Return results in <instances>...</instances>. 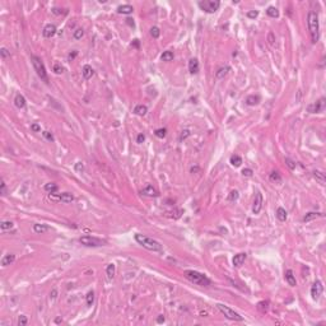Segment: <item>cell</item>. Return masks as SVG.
Instances as JSON below:
<instances>
[{
	"instance_id": "2",
	"label": "cell",
	"mask_w": 326,
	"mask_h": 326,
	"mask_svg": "<svg viewBox=\"0 0 326 326\" xmlns=\"http://www.w3.org/2000/svg\"><path fill=\"white\" fill-rule=\"evenodd\" d=\"M135 241L138 242L139 245H142L144 248H147V250H150V251H154V252H161L162 251V245L158 241H156V239H153V238H150L148 236L136 233L135 235Z\"/></svg>"
},
{
	"instance_id": "5",
	"label": "cell",
	"mask_w": 326,
	"mask_h": 326,
	"mask_svg": "<svg viewBox=\"0 0 326 326\" xmlns=\"http://www.w3.org/2000/svg\"><path fill=\"white\" fill-rule=\"evenodd\" d=\"M217 308L218 310L224 315L227 319L229 320H233V321H242L243 320V317L241 315H238L237 312H235L233 310H231V308L228 306H224V305H222V303H218L217 305Z\"/></svg>"
},
{
	"instance_id": "19",
	"label": "cell",
	"mask_w": 326,
	"mask_h": 326,
	"mask_svg": "<svg viewBox=\"0 0 326 326\" xmlns=\"http://www.w3.org/2000/svg\"><path fill=\"white\" fill-rule=\"evenodd\" d=\"M49 229H50V227L46 226V224H38V223L33 224V231H35V232H36L37 235H44V233L47 232Z\"/></svg>"
},
{
	"instance_id": "48",
	"label": "cell",
	"mask_w": 326,
	"mask_h": 326,
	"mask_svg": "<svg viewBox=\"0 0 326 326\" xmlns=\"http://www.w3.org/2000/svg\"><path fill=\"white\" fill-rule=\"evenodd\" d=\"M252 169L251 168H243L242 169V175L243 176H246V177H250V176H252Z\"/></svg>"
},
{
	"instance_id": "57",
	"label": "cell",
	"mask_w": 326,
	"mask_h": 326,
	"mask_svg": "<svg viewBox=\"0 0 326 326\" xmlns=\"http://www.w3.org/2000/svg\"><path fill=\"white\" fill-rule=\"evenodd\" d=\"M133 45H134L135 47H139V40H134V41H133V44H131V46H133Z\"/></svg>"
},
{
	"instance_id": "38",
	"label": "cell",
	"mask_w": 326,
	"mask_h": 326,
	"mask_svg": "<svg viewBox=\"0 0 326 326\" xmlns=\"http://www.w3.org/2000/svg\"><path fill=\"white\" fill-rule=\"evenodd\" d=\"M150 35H152L153 38H158L159 35H161L159 28H158V27H152V28H150Z\"/></svg>"
},
{
	"instance_id": "53",
	"label": "cell",
	"mask_w": 326,
	"mask_h": 326,
	"mask_svg": "<svg viewBox=\"0 0 326 326\" xmlns=\"http://www.w3.org/2000/svg\"><path fill=\"white\" fill-rule=\"evenodd\" d=\"M144 140H145V135H144V134H139L138 136H136V142H138L139 144L143 143Z\"/></svg>"
},
{
	"instance_id": "30",
	"label": "cell",
	"mask_w": 326,
	"mask_h": 326,
	"mask_svg": "<svg viewBox=\"0 0 326 326\" xmlns=\"http://www.w3.org/2000/svg\"><path fill=\"white\" fill-rule=\"evenodd\" d=\"M266 14L269 17H271V18H278V17H279V10L277 9L275 6H269L266 9Z\"/></svg>"
},
{
	"instance_id": "25",
	"label": "cell",
	"mask_w": 326,
	"mask_h": 326,
	"mask_svg": "<svg viewBox=\"0 0 326 326\" xmlns=\"http://www.w3.org/2000/svg\"><path fill=\"white\" fill-rule=\"evenodd\" d=\"M324 214L322 213H315V212H311V213H307L306 215L303 217V222H310L312 219H316V218H319V217H322Z\"/></svg>"
},
{
	"instance_id": "49",
	"label": "cell",
	"mask_w": 326,
	"mask_h": 326,
	"mask_svg": "<svg viewBox=\"0 0 326 326\" xmlns=\"http://www.w3.org/2000/svg\"><path fill=\"white\" fill-rule=\"evenodd\" d=\"M285 163H287V166L290 168V169H294L296 168V163L292 161V159H289V158H285Z\"/></svg>"
},
{
	"instance_id": "56",
	"label": "cell",
	"mask_w": 326,
	"mask_h": 326,
	"mask_svg": "<svg viewBox=\"0 0 326 326\" xmlns=\"http://www.w3.org/2000/svg\"><path fill=\"white\" fill-rule=\"evenodd\" d=\"M126 23H127L129 25H131V27H134V25H135V24H134V21H133L131 18H127V19H126Z\"/></svg>"
},
{
	"instance_id": "32",
	"label": "cell",
	"mask_w": 326,
	"mask_h": 326,
	"mask_svg": "<svg viewBox=\"0 0 326 326\" xmlns=\"http://www.w3.org/2000/svg\"><path fill=\"white\" fill-rule=\"evenodd\" d=\"M161 60L162 61H171V60H173V52L172 51H165L161 55Z\"/></svg>"
},
{
	"instance_id": "47",
	"label": "cell",
	"mask_w": 326,
	"mask_h": 326,
	"mask_svg": "<svg viewBox=\"0 0 326 326\" xmlns=\"http://www.w3.org/2000/svg\"><path fill=\"white\" fill-rule=\"evenodd\" d=\"M0 194H2L3 196L6 195V186H5V182L2 180V182H0Z\"/></svg>"
},
{
	"instance_id": "9",
	"label": "cell",
	"mask_w": 326,
	"mask_h": 326,
	"mask_svg": "<svg viewBox=\"0 0 326 326\" xmlns=\"http://www.w3.org/2000/svg\"><path fill=\"white\" fill-rule=\"evenodd\" d=\"M322 292H324V285H322V283L320 280H316L313 283V285L311 287V296L313 299H319L320 296L322 294Z\"/></svg>"
},
{
	"instance_id": "59",
	"label": "cell",
	"mask_w": 326,
	"mask_h": 326,
	"mask_svg": "<svg viewBox=\"0 0 326 326\" xmlns=\"http://www.w3.org/2000/svg\"><path fill=\"white\" fill-rule=\"evenodd\" d=\"M269 40H270L269 42H270V44L273 45V44H274V40H273V33H270V35H269Z\"/></svg>"
},
{
	"instance_id": "7",
	"label": "cell",
	"mask_w": 326,
	"mask_h": 326,
	"mask_svg": "<svg viewBox=\"0 0 326 326\" xmlns=\"http://www.w3.org/2000/svg\"><path fill=\"white\" fill-rule=\"evenodd\" d=\"M199 6L201 10L207 13H215L219 9L220 3L218 0H204V2H199Z\"/></svg>"
},
{
	"instance_id": "35",
	"label": "cell",
	"mask_w": 326,
	"mask_h": 326,
	"mask_svg": "<svg viewBox=\"0 0 326 326\" xmlns=\"http://www.w3.org/2000/svg\"><path fill=\"white\" fill-rule=\"evenodd\" d=\"M238 196H239L238 191L237 190H232L228 195V200L229 201H236V200H238Z\"/></svg>"
},
{
	"instance_id": "33",
	"label": "cell",
	"mask_w": 326,
	"mask_h": 326,
	"mask_svg": "<svg viewBox=\"0 0 326 326\" xmlns=\"http://www.w3.org/2000/svg\"><path fill=\"white\" fill-rule=\"evenodd\" d=\"M269 178H270V181H273V182H277V184L281 182V177H280L279 172H271Z\"/></svg>"
},
{
	"instance_id": "51",
	"label": "cell",
	"mask_w": 326,
	"mask_h": 326,
	"mask_svg": "<svg viewBox=\"0 0 326 326\" xmlns=\"http://www.w3.org/2000/svg\"><path fill=\"white\" fill-rule=\"evenodd\" d=\"M31 130L35 131V133H38V131H41V126L38 124H32L31 125Z\"/></svg>"
},
{
	"instance_id": "28",
	"label": "cell",
	"mask_w": 326,
	"mask_h": 326,
	"mask_svg": "<svg viewBox=\"0 0 326 326\" xmlns=\"http://www.w3.org/2000/svg\"><path fill=\"white\" fill-rule=\"evenodd\" d=\"M229 162H231V165H232V166H235V167H239V166L242 165V158L239 157V156H237V154H235V156L231 157Z\"/></svg>"
},
{
	"instance_id": "58",
	"label": "cell",
	"mask_w": 326,
	"mask_h": 326,
	"mask_svg": "<svg viewBox=\"0 0 326 326\" xmlns=\"http://www.w3.org/2000/svg\"><path fill=\"white\" fill-rule=\"evenodd\" d=\"M157 321H158V322H163V321H165V317H163V316H158Z\"/></svg>"
},
{
	"instance_id": "11",
	"label": "cell",
	"mask_w": 326,
	"mask_h": 326,
	"mask_svg": "<svg viewBox=\"0 0 326 326\" xmlns=\"http://www.w3.org/2000/svg\"><path fill=\"white\" fill-rule=\"evenodd\" d=\"M142 194L144 196H148V198H157V196L159 195V192L154 188L152 185H148V186H145L143 190H142Z\"/></svg>"
},
{
	"instance_id": "43",
	"label": "cell",
	"mask_w": 326,
	"mask_h": 326,
	"mask_svg": "<svg viewBox=\"0 0 326 326\" xmlns=\"http://www.w3.org/2000/svg\"><path fill=\"white\" fill-rule=\"evenodd\" d=\"M42 135H44V138H45L46 140H49V142H54V135L51 134L50 131H44V133H42Z\"/></svg>"
},
{
	"instance_id": "23",
	"label": "cell",
	"mask_w": 326,
	"mask_h": 326,
	"mask_svg": "<svg viewBox=\"0 0 326 326\" xmlns=\"http://www.w3.org/2000/svg\"><path fill=\"white\" fill-rule=\"evenodd\" d=\"M14 260H15V255L8 254V255H5L3 259H2V265H3V266H8V265H10Z\"/></svg>"
},
{
	"instance_id": "6",
	"label": "cell",
	"mask_w": 326,
	"mask_h": 326,
	"mask_svg": "<svg viewBox=\"0 0 326 326\" xmlns=\"http://www.w3.org/2000/svg\"><path fill=\"white\" fill-rule=\"evenodd\" d=\"M79 242L87 247H98V246H103L106 245V241L97 237H92V236H83L79 238Z\"/></svg>"
},
{
	"instance_id": "1",
	"label": "cell",
	"mask_w": 326,
	"mask_h": 326,
	"mask_svg": "<svg viewBox=\"0 0 326 326\" xmlns=\"http://www.w3.org/2000/svg\"><path fill=\"white\" fill-rule=\"evenodd\" d=\"M307 24H308V29L311 33V40L312 44H316L320 38V24H319V15L316 12L311 10L307 15Z\"/></svg>"
},
{
	"instance_id": "20",
	"label": "cell",
	"mask_w": 326,
	"mask_h": 326,
	"mask_svg": "<svg viewBox=\"0 0 326 326\" xmlns=\"http://www.w3.org/2000/svg\"><path fill=\"white\" fill-rule=\"evenodd\" d=\"M82 74H83V76H84V79H91L92 76H93V74H94V72H93V69H92V66L91 65H84L83 66V70H82Z\"/></svg>"
},
{
	"instance_id": "24",
	"label": "cell",
	"mask_w": 326,
	"mask_h": 326,
	"mask_svg": "<svg viewBox=\"0 0 326 326\" xmlns=\"http://www.w3.org/2000/svg\"><path fill=\"white\" fill-rule=\"evenodd\" d=\"M14 103L18 108H23L25 106V98L22 96V94H17L14 98Z\"/></svg>"
},
{
	"instance_id": "52",
	"label": "cell",
	"mask_w": 326,
	"mask_h": 326,
	"mask_svg": "<svg viewBox=\"0 0 326 326\" xmlns=\"http://www.w3.org/2000/svg\"><path fill=\"white\" fill-rule=\"evenodd\" d=\"M76 55H78V51H73V52H70L69 55H68V60H69V61H72V60L75 59Z\"/></svg>"
},
{
	"instance_id": "16",
	"label": "cell",
	"mask_w": 326,
	"mask_h": 326,
	"mask_svg": "<svg viewBox=\"0 0 326 326\" xmlns=\"http://www.w3.org/2000/svg\"><path fill=\"white\" fill-rule=\"evenodd\" d=\"M285 280H287V283L290 287H296L297 285L296 277L293 275V271H292V270H287L285 271Z\"/></svg>"
},
{
	"instance_id": "36",
	"label": "cell",
	"mask_w": 326,
	"mask_h": 326,
	"mask_svg": "<svg viewBox=\"0 0 326 326\" xmlns=\"http://www.w3.org/2000/svg\"><path fill=\"white\" fill-rule=\"evenodd\" d=\"M0 228L3 231H6V229H10L13 228V223L10 220H5V222H2V224H0Z\"/></svg>"
},
{
	"instance_id": "21",
	"label": "cell",
	"mask_w": 326,
	"mask_h": 326,
	"mask_svg": "<svg viewBox=\"0 0 326 326\" xmlns=\"http://www.w3.org/2000/svg\"><path fill=\"white\" fill-rule=\"evenodd\" d=\"M60 201L65 203V204H69V203L74 201V196L70 192H63V194H60Z\"/></svg>"
},
{
	"instance_id": "41",
	"label": "cell",
	"mask_w": 326,
	"mask_h": 326,
	"mask_svg": "<svg viewBox=\"0 0 326 326\" xmlns=\"http://www.w3.org/2000/svg\"><path fill=\"white\" fill-rule=\"evenodd\" d=\"M190 130H187V129H185V130L181 131V135H180V142H184L186 138H188L190 136Z\"/></svg>"
},
{
	"instance_id": "45",
	"label": "cell",
	"mask_w": 326,
	"mask_h": 326,
	"mask_svg": "<svg viewBox=\"0 0 326 326\" xmlns=\"http://www.w3.org/2000/svg\"><path fill=\"white\" fill-rule=\"evenodd\" d=\"M74 168H75V171H76L78 173H82V172H83V169H84V165H83L82 162H78V163H75V167H74Z\"/></svg>"
},
{
	"instance_id": "31",
	"label": "cell",
	"mask_w": 326,
	"mask_h": 326,
	"mask_svg": "<svg viewBox=\"0 0 326 326\" xmlns=\"http://www.w3.org/2000/svg\"><path fill=\"white\" fill-rule=\"evenodd\" d=\"M45 190L49 192V194H55L57 191V185L54 184V182H49L45 185Z\"/></svg>"
},
{
	"instance_id": "34",
	"label": "cell",
	"mask_w": 326,
	"mask_h": 326,
	"mask_svg": "<svg viewBox=\"0 0 326 326\" xmlns=\"http://www.w3.org/2000/svg\"><path fill=\"white\" fill-rule=\"evenodd\" d=\"M106 273H107V277L110 279H112L114 275H115V265L114 264H110L108 266H107V269H106Z\"/></svg>"
},
{
	"instance_id": "8",
	"label": "cell",
	"mask_w": 326,
	"mask_h": 326,
	"mask_svg": "<svg viewBox=\"0 0 326 326\" xmlns=\"http://www.w3.org/2000/svg\"><path fill=\"white\" fill-rule=\"evenodd\" d=\"M326 99L322 97L320 98L317 102H315V103L312 105H308L307 106V111L308 112H311V114H319V112H322V111L325 110V105H326Z\"/></svg>"
},
{
	"instance_id": "46",
	"label": "cell",
	"mask_w": 326,
	"mask_h": 326,
	"mask_svg": "<svg viewBox=\"0 0 326 326\" xmlns=\"http://www.w3.org/2000/svg\"><path fill=\"white\" fill-rule=\"evenodd\" d=\"M54 72L56 73V74H61L63 72H64V68L60 65V64H55L54 65Z\"/></svg>"
},
{
	"instance_id": "55",
	"label": "cell",
	"mask_w": 326,
	"mask_h": 326,
	"mask_svg": "<svg viewBox=\"0 0 326 326\" xmlns=\"http://www.w3.org/2000/svg\"><path fill=\"white\" fill-rule=\"evenodd\" d=\"M52 13H54V14H63V13H65V12L57 9V8H54V9H52Z\"/></svg>"
},
{
	"instance_id": "50",
	"label": "cell",
	"mask_w": 326,
	"mask_h": 326,
	"mask_svg": "<svg viewBox=\"0 0 326 326\" xmlns=\"http://www.w3.org/2000/svg\"><path fill=\"white\" fill-rule=\"evenodd\" d=\"M257 15H259V12H257V10H250V12H247V17H248V18H256Z\"/></svg>"
},
{
	"instance_id": "44",
	"label": "cell",
	"mask_w": 326,
	"mask_h": 326,
	"mask_svg": "<svg viewBox=\"0 0 326 326\" xmlns=\"http://www.w3.org/2000/svg\"><path fill=\"white\" fill-rule=\"evenodd\" d=\"M27 324H28L27 317H25V316H19V319H18V325H19V326H25Z\"/></svg>"
},
{
	"instance_id": "61",
	"label": "cell",
	"mask_w": 326,
	"mask_h": 326,
	"mask_svg": "<svg viewBox=\"0 0 326 326\" xmlns=\"http://www.w3.org/2000/svg\"><path fill=\"white\" fill-rule=\"evenodd\" d=\"M196 171H199V167H195V168L192 167V168H191V172H192V173H194V172H196Z\"/></svg>"
},
{
	"instance_id": "40",
	"label": "cell",
	"mask_w": 326,
	"mask_h": 326,
	"mask_svg": "<svg viewBox=\"0 0 326 326\" xmlns=\"http://www.w3.org/2000/svg\"><path fill=\"white\" fill-rule=\"evenodd\" d=\"M154 134H156V136H158V138H165L167 135V130L166 129H157Z\"/></svg>"
},
{
	"instance_id": "42",
	"label": "cell",
	"mask_w": 326,
	"mask_h": 326,
	"mask_svg": "<svg viewBox=\"0 0 326 326\" xmlns=\"http://www.w3.org/2000/svg\"><path fill=\"white\" fill-rule=\"evenodd\" d=\"M0 55H2L3 59H8V57H10V52L8 51L5 47H3L2 50H0Z\"/></svg>"
},
{
	"instance_id": "22",
	"label": "cell",
	"mask_w": 326,
	"mask_h": 326,
	"mask_svg": "<svg viewBox=\"0 0 326 326\" xmlns=\"http://www.w3.org/2000/svg\"><path fill=\"white\" fill-rule=\"evenodd\" d=\"M313 177L316 178V181H319L321 185H325V182H326V176H325V173L322 172V171H315L313 172Z\"/></svg>"
},
{
	"instance_id": "14",
	"label": "cell",
	"mask_w": 326,
	"mask_h": 326,
	"mask_svg": "<svg viewBox=\"0 0 326 326\" xmlns=\"http://www.w3.org/2000/svg\"><path fill=\"white\" fill-rule=\"evenodd\" d=\"M188 70H190L191 74L199 73V61L196 59H190V61H188Z\"/></svg>"
},
{
	"instance_id": "13",
	"label": "cell",
	"mask_w": 326,
	"mask_h": 326,
	"mask_svg": "<svg viewBox=\"0 0 326 326\" xmlns=\"http://www.w3.org/2000/svg\"><path fill=\"white\" fill-rule=\"evenodd\" d=\"M246 257H247V255H246L245 252H241V254H237V255H235L233 260H232V262H233V266H236V268H239V266H241V265L245 262Z\"/></svg>"
},
{
	"instance_id": "27",
	"label": "cell",
	"mask_w": 326,
	"mask_h": 326,
	"mask_svg": "<svg viewBox=\"0 0 326 326\" xmlns=\"http://www.w3.org/2000/svg\"><path fill=\"white\" fill-rule=\"evenodd\" d=\"M134 112L136 115H139V116H144L145 114L148 112V108H147V106H144V105H138L134 108Z\"/></svg>"
},
{
	"instance_id": "39",
	"label": "cell",
	"mask_w": 326,
	"mask_h": 326,
	"mask_svg": "<svg viewBox=\"0 0 326 326\" xmlns=\"http://www.w3.org/2000/svg\"><path fill=\"white\" fill-rule=\"evenodd\" d=\"M85 298H87V305L88 306H92L93 302H94V293H93L92 290L88 292V294H87V297H85Z\"/></svg>"
},
{
	"instance_id": "29",
	"label": "cell",
	"mask_w": 326,
	"mask_h": 326,
	"mask_svg": "<svg viewBox=\"0 0 326 326\" xmlns=\"http://www.w3.org/2000/svg\"><path fill=\"white\" fill-rule=\"evenodd\" d=\"M257 310H259L260 312H262V313L268 312V310H269V302L268 301H260L259 303H257Z\"/></svg>"
},
{
	"instance_id": "4",
	"label": "cell",
	"mask_w": 326,
	"mask_h": 326,
	"mask_svg": "<svg viewBox=\"0 0 326 326\" xmlns=\"http://www.w3.org/2000/svg\"><path fill=\"white\" fill-rule=\"evenodd\" d=\"M31 60H32V64H33V68H35V70L37 73V75L41 78V80H44L45 83H49V76H47V72H46V68H45V64L42 63V60L38 57V56H31Z\"/></svg>"
},
{
	"instance_id": "10",
	"label": "cell",
	"mask_w": 326,
	"mask_h": 326,
	"mask_svg": "<svg viewBox=\"0 0 326 326\" xmlns=\"http://www.w3.org/2000/svg\"><path fill=\"white\" fill-rule=\"evenodd\" d=\"M261 208H262V195H261V192H256L255 201H254V207H252L254 214H259L260 210H261Z\"/></svg>"
},
{
	"instance_id": "18",
	"label": "cell",
	"mask_w": 326,
	"mask_h": 326,
	"mask_svg": "<svg viewBox=\"0 0 326 326\" xmlns=\"http://www.w3.org/2000/svg\"><path fill=\"white\" fill-rule=\"evenodd\" d=\"M260 101H261L260 96H257V94H256V96H255V94H251V96H248L246 98V103L248 106H256V105L260 103Z\"/></svg>"
},
{
	"instance_id": "12",
	"label": "cell",
	"mask_w": 326,
	"mask_h": 326,
	"mask_svg": "<svg viewBox=\"0 0 326 326\" xmlns=\"http://www.w3.org/2000/svg\"><path fill=\"white\" fill-rule=\"evenodd\" d=\"M55 33H56V27L54 24L45 25L44 31H42V35H44V37H46V38H51L52 36H55Z\"/></svg>"
},
{
	"instance_id": "26",
	"label": "cell",
	"mask_w": 326,
	"mask_h": 326,
	"mask_svg": "<svg viewBox=\"0 0 326 326\" xmlns=\"http://www.w3.org/2000/svg\"><path fill=\"white\" fill-rule=\"evenodd\" d=\"M287 212L284 208H278L277 209V218L280 220V222H285L287 220Z\"/></svg>"
},
{
	"instance_id": "54",
	"label": "cell",
	"mask_w": 326,
	"mask_h": 326,
	"mask_svg": "<svg viewBox=\"0 0 326 326\" xmlns=\"http://www.w3.org/2000/svg\"><path fill=\"white\" fill-rule=\"evenodd\" d=\"M56 296H57V290L52 289V290H51V293H50V297L51 298H56Z\"/></svg>"
},
{
	"instance_id": "17",
	"label": "cell",
	"mask_w": 326,
	"mask_h": 326,
	"mask_svg": "<svg viewBox=\"0 0 326 326\" xmlns=\"http://www.w3.org/2000/svg\"><path fill=\"white\" fill-rule=\"evenodd\" d=\"M133 12H134V8L131 5H129V4H126V5H120L117 8V13L118 14H125V15H127V14H131Z\"/></svg>"
},
{
	"instance_id": "37",
	"label": "cell",
	"mask_w": 326,
	"mask_h": 326,
	"mask_svg": "<svg viewBox=\"0 0 326 326\" xmlns=\"http://www.w3.org/2000/svg\"><path fill=\"white\" fill-rule=\"evenodd\" d=\"M83 36H84V31H83L82 28H78V29H75V31H74V35H73L74 40H80Z\"/></svg>"
},
{
	"instance_id": "60",
	"label": "cell",
	"mask_w": 326,
	"mask_h": 326,
	"mask_svg": "<svg viewBox=\"0 0 326 326\" xmlns=\"http://www.w3.org/2000/svg\"><path fill=\"white\" fill-rule=\"evenodd\" d=\"M61 321H63V320L60 319V317H56V319H55V322H56V324H60V322H61Z\"/></svg>"
},
{
	"instance_id": "3",
	"label": "cell",
	"mask_w": 326,
	"mask_h": 326,
	"mask_svg": "<svg viewBox=\"0 0 326 326\" xmlns=\"http://www.w3.org/2000/svg\"><path fill=\"white\" fill-rule=\"evenodd\" d=\"M184 274H185L186 279H188L191 283H194V284H198L200 287H208V285H210V283H212L210 279L207 275H204V274H201L199 271L186 270Z\"/></svg>"
},
{
	"instance_id": "15",
	"label": "cell",
	"mask_w": 326,
	"mask_h": 326,
	"mask_svg": "<svg viewBox=\"0 0 326 326\" xmlns=\"http://www.w3.org/2000/svg\"><path fill=\"white\" fill-rule=\"evenodd\" d=\"M231 72V68L229 66H222L218 69V72L215 73V76H217V79H224V76H227V74Z\"/></svg>"
}]
</instances>
